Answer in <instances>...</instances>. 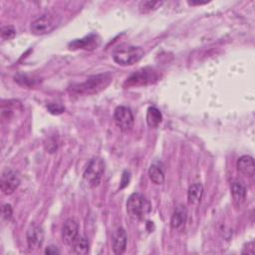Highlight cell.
<instances>
[{"mask_svg":"<svg viewBox=\"0 0 255 255\" xmlns=\"http://www.w3.org/2000/svg\"><path fill=\"white\" fill-rule=\"evenodd\" d=\"M157 79H158V75L153 69L144 68L131 74L127 79L126 85H128V87L144 86L157 81Z\"/></svg>","mask_w":255,"mask_h":255,"instance_id":"6","label":"cell"},{"mask_svg":"<svg viewBox=\"0 0 255 255\" xmlns=\"http://www.w3.org/2000/svg\"><path fill=\"white\" fill-rule=\"evenodd\" d=\"M129 178H130V176H129V172L128 171V170H126V171H124V173H123V176H122V186H121V188H124L125 186H127L128 184V182H129Z\"/></svg>","mask_w":255,"mask_h":255,"instance_id":"26","label":"cell"},{"mask_svg":"<svg viewBox=\"0 0 255 255\" xmlns=\"http://www.w3.org/2000/svg\"><path fill=\"white\" fill-rule=\"evenodd\" d=\"M1 214H2V218L6 221H9L11 218H12V215H13V209H12V206L8 203L4 204L2 206V210H1Z\"/></svg>","mask_w":255,"mask_h":255,"instance_id":"23","label":"cell"},{"mask_svg":"<svg viewBox=\"0 0 255 255\" xmlns=\"http://www.w3.org/2000/svg\"><path fill=\"white\" fill-rule=\"evenodd\" d=\"M44 242V230L37 224H31L27 230V244L29 249L36 250Z\"/></svg>","mask_w":255,"mask_h":255,"instance_id":"9","label":"cell"},{"mask_svg":"<svg viewBox=\"0 0 255 255\" xmlns=\"http://www.w3.org/2000/svg\"><path fill=\"white\" fill-rule=\"evenodd\" d=\"M143 56V50L140 47L124 45L118 47L113 52L114 61L122 66H128L138 62Z\"/></svg>","mask_w":255,"mask_h":255,"instance_id":"3","label":"cell"},{"mask_svg":"<svg viewBox=\"0 0 255 255\" xmlns=\"http://www.w3.org/2000/svg\"><path fill=\"white\" fill-rule=\"evenodd\" d=\"M114 121L122 131H128L133 126V115L128 107L119 106L114 112Z\"/></svg>","mask_w":255,"mask_h":255,"instance_id":"7","label":"cell"},{"mask_svg":"<svg viewBox=\"0 0 255 255\" xmlns=\"http://www.w3.org/2000/svg\"><path fill=\"white\" fill-rule=\"evenodd\" d=\"M237 169L244 175L253 176L255 172L254 159L250 155H242L237 159L236 162Z\"/></svg>","mask_w":255,"mask_h":255,"instance_id":"14","label":"cell"},{"mask_svg":"<svg viewBox=\"0 0 255 255\" xmlns=\"http://www.w3.org/2000/svg\"><path fill=\"white\" fill-rule=\"evenodd\" d=\"M230 189L234 205L237 207L241 206L246 198V188L244 184L240 181H233L231 183Z\"/></svg>","mask_w":255,"mask_h":255,"instance_id":"15","label":"cell"},{"mask_svg":"<svg viewBox=\"0 0 255 255\" xmlns=\"http://www.w3.org/2000/svg\"><path fill=\"white\" fill-rule=\"evenodd\" d=\"M97 35H89L83 39H78L69 44L71 49H94L98 45Z\"/></svg>","mask_w":255,"mask_h":255,"instance_id":"16","label":"cell"},{"mask_svg":"<svg viewBox=\"0 0 255 255\" xmlns=\"http://www.w3.org/2000/svg\"><path fill=\"white\" fill-rule=\"evenodd\" d=\"M15 81H17L19 84L23 86H31L35 82L33 78H29L27 75H18L17 77H15Z\"/></svg>","mask_w":255,"mask_h":255,"instance_id":"24","label":"cell"},{"mask_svg":"<svg viewBox=\"0 0 255 255\" xmlns=\"http://www.w3.org/2000/svg\"><path fill=\"white\" fill-rule=\"evenodd\" d=\"M60 23L59 16L52 14V13H46L39 18L35 19L31 24V32L35 35H45L50 32H52Z\"/></svg>","mask_w":255,"mask_h":255,"instance_id":"5","label":"cell"},{"mask_svg":"<svg viewBox=\"0 0 255 255\" xmlns=\"http://www.w3.org/2000/svg\"><path fill=\"white\" fill-rule=\"evenodd\" d=\"M47 110L49 111V113H51L52 115H60L63 114L65 111L64 106H62L61 104L58 103H50L47 105Z\"/></svg>","mask_w":255,"mask_h":255,"instance_id":"22","label":"cell"},{"mask_svg":"<svg viewBox=\"0 0 255 255\" xmlns=\"http://www.w3.org/2000/svg\"><path fill=\"white\" fill-rule=\"evenodd\" d=\"M149 179L154 184H162L164 181V165L163 163L156 159L151 162L148 168Z\"/></svg>","mask_w":255,"mask_h":255,"instance_id":"13","label":"cell"},{"mask_svg":"<svg viewBox=\"0 0 255 255\" xmlns=\"http://www.w3.org/2000/svg\"><path fill=\"white\" fill-rule=\"evenodd\" d=\"M72 252L78 255H86L89 252V240L85 236H81L73 242Z\"/></svg>","mask_w":255,"mask_h":255,"instance_id":"19","label":"cell"},{"mask_svg":"<svg viewBox=\"0 0 255 255\" xmlns=\"http://www.w3.org/2000/svg\"><path fill=\"white\" fill-rule=\"evenodd\" d=\"M151 211L150 202L140 193L134 192L129 195L127 201V212L134 220L145 219Z\"/></svg>","mask_w":255,"mask_h":255,"instance_id":"2","label":"cell"},{"mask_svg":"<svg viewBox=\"0 0 255 255\" xmlns=\"http://www.w3.org/2000/svg\"><path fill=\"white\" fill-rule=\"evenodd\" d=\"M105 171V162L101 157H93L88 163L84 173L83 180L89 187L99 185Z\"/></svg>","mask_w":255,"mask_h":255,"instance_id":"4","label":"cell"},{"mask_svg":"<svg viewBox=\"0 0 255 255\" xmlns=\"http://www.w3.org/2000/svg\"><path fill=\"white\" fill-rule=\"evenodd\" d=\"M161 5V1H142L139 3V9L142 13H146L159 8Z\"/></svg>","mask_w":255,"mask_h":255,"instance_id":"20","label":"cell"},{"mask_svg":"<svg viewBox=\"0 0 255 255\" xmlns=\"http://www.w3.org/2000/svg\"><path fill=\"white\" fill-rule=\"evenodd\" d=\"M59 253H60V250L55 245H50L45 249V254H48V255H56Z\"/></svg>","mask_w":255,"mask_h":255,"instance_id":"25","label":"cell"},{"mask_svg":"<svg viewBox=\"0 0 255 255\" xmlns=\"http://www.w3.org/2000/svg\"><path fill=\"white\" fill-rule=\"evenodd\" d=\"M79 236V224L74 219H67L62 228V239L67 245H72Z\"/></svg>","mask_w":255,"mask_h":255,"instance_id":"10","label":"cell"},{"mask_svg":"<svg viewBox=\"0 0 255 255\" xmlns=\"http://www.w3.org/2000/svg\"><path fill=\"white\" fill-rule=\"evenodd\" d=\"M203 195V186L201 183L196 182L189 186L188 192H187V199L188 202L191 204L198 203Z\"/></svg>","mask_w":255,"mask_h":255,"instance_id":"17","label":"cell"},{"mask_svg":"<svg viewBox=\"0 0 255 255\" xmlns=\"http://www.w3.org/2000/svg\"><path fill=\"white\" fill-rule=\"evenodd\" d=\"M207 1H191L188 2L189 5H201V4H206Z\"/></svg>","mask_w":255,"mask_h":255,"instance_id":"27","label":"cell"},{"mask_svg":"<svg viewBox=\"0 0 255 255\" xmlns=\"http://www.w3.org/2000/svg\"><path fill=\"white\" fill-rule=\"evenodd\" d=\"M111 82L112 76L109 73L99 74L88 78L83 83L71 86L70 91L77 95H93L105 90Z\"/></svg>","mask_w":255,"mask_h":255,"instance_id":"1","label":"cell"},{"mask_svg":"<svg viewBox=\"0 0 255 255\" xmlns=\"http://www.w3.org/2000/svg\"><path fill=\"white\" fill-rule=\"evenodd\" d=\"M128 236L127 232L123 227L117 229L113 238V251L117 255H121L126 251Z\"/></svg>","mask_w":255,"mask_h":255,"instance_id":"12","label":"cell"},{"mask_svg":"<svg viewBox=\"0 0 255 255\" xmlns=\"http://www.w3.org/2000/svg\"><path fill=\"white\" fill-rule=\"evenodd\" d=\"M20 184V177L18 173L13 169H5L1 175L0 188L1 191L6 194H12Z\"/></svg>","mask_w":255,"mask_h":255,"instance_id":"8","label":"cell"},{"mask_svg":"<svg viewBox=\"0 0 255 255\" xmlns=\"http://www.w3.org/2000/svg\"><path fill=\"white\" fill-rule=\"evenodd\" d=\"M162 122V115L155 107H149L146 111V123L150 128H157Z\"/></svg>","mask_w":255,"mask_h":255,"instance_id":"18","label":"cell"},{"mask_svg":"<svg viewBox=\"0 0 255 255\" xmlns=\"http://www.w3.org/2000/svg\"><path fill=\"white\" fill-rule=\"evenodd\" d=\"M16 36V30L13 26H3L1 28V37L3 40H11Z\"/></svg>","mask_w":255,"mask_h":255,"instance_id":"21","label":"cell"},{"mask_svg":"<svg viewBox=\"0 0 255 255\" xmlns=\"http://www.w3.org/2000/svg\"><path fill=\"white\" fill-rule=\"evenodd\" d=\"M187 220V209L183 204H179L175 207L171 219L170 226L174 230H181L186 223Z\"/></svg>","mask_w":255,"mask_h":255,"instance_id":"11","label":"cell"}]
</instances>
